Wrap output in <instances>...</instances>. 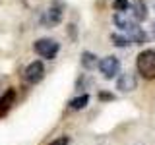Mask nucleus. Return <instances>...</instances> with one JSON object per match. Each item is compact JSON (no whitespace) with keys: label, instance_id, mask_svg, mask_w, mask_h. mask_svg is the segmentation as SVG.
I'll list each match as a JSON object with an SVG mask.
<instances>
[{"label":"nucleus","instance_id":"f257e3e1","mask_svg":"<svg viewBox=\"0 0 155 145\" xmlns=\"http://www.w3.org/2000/svg\"><path fill=\"white\" fill-rule=\"evenodd\" d=\"M136 68L143 79H155V48L140 52L136 58Z\"/></svg>","mask_w":155,"mask_h":145},{"label":"nucleus","instance_id":"f03ea898","mask_svg":"<svg viewBox=\"0 0 155 145\" xmlns=\"http://www.w3.org/2000/svg\"><path fill=\"white\" fill-rule=\"evenodd\" d=\"M33 50L37 52L41 58H47V60H52L56 54H58V50H60V43L54 41V39H39V41L33 43Z\"/></svg>","mask_w":155,"mask_h":145},{"label":"nucleus","instance_id":"7ed1b4c3","mask_svg":"<svg viewBox=\"0 0 155 145\" xmlns=\"http://www.w3.org/2000/svg\"><path fill=\"white\" fill-rule=\"evenodd\" d=\"M99 72L103 74L105 79H113L120 74V60L116 56H105L99 60Z\"/></svg>","mask_w":155,"mask_h":145},{"label":"nucleus","instance_id":"20e7f679","mask_svg":"<svg viewBox=\"0 0 155 145\" xmlns=\"http://www.w3.org/2000/svg\"><path fill=\"white\" fill-rule=\"evenodd\" d=\"M113 19H114V23H116V27L118 29H122V31H132V29H136L138 27V19H136V16H134V12H132V8H128L126 12H116L114 16H113Z\"/></svg>","mask_w":155,"mask_h":145},{"label":"nucleus","instance_id":"39448f33","mask_svg":"<svg viewBox=\"0 0 155 145\" xmlns=\"http://www.w3.org/2000/svg\"><path fill=\"white\" fill-rule=\"evenodd\" d=\"M23 77H25L27 83H39V81L45 77V66H43L41 60H33L31 64L25 68V72H23Z\"/></svg>","mask_w":155,"mask_h":145},{"label":"nucleus","instance_id":"423d86ee","mask_svg":"<svg viewBox=\"0 0 155 145\" xmlns=\"http://www.w3.org/2000/svg\"><path fill=\"white\" fill-rule=\"evenodd\" d=\"M136 87H138V77L134 72H124L116 79V89L122 93H132V91H136Z\"/></svg>","mask_w":155,"mask_h":145},{"label":"nucleus","instance_id":"0eeeda50","mask_svg":"<svg viewBox=\"0 0 155 145\" xmlns=\"http://www.w3.org/2000/svg\"><path fill=\"white\" fill-rule=\"evenodd\" d=\"M62 21V8L60 6H51L45 12V18H43V23L47 27H54Z\"/></svg>","mask_w":155,"mask_h":145},{"label":"nucleus","instance_id":"6e6552de","mask_svg":"<svg viewBox=\"0 0 155 145\" xmlns=\"http://www.w3.org/2000/svg\"><path fill=\"white\" fill-rule=\"evenodd\" d=\"M14 103H16V89H8L4 95H0V118L10 112Z\"/></svg>","mask_w":155,"mask_h":145},{"label":"nucleus","instance_id":"1a4fd4ad","mask_svg":"<svg viewBox=\"0 0 155 145\" xmlns=\"http://www.w3.org/2000/svg\"><path fill=\"white\" fill-rule=\"evenodd\" d=\"M128 39L134 45H143V43H147V33H145L142 27H136L128 33Z\"/></svg>","mask_w":155,"mask_h":145},{"label":"nucleus","instance_id":"9d476101","mask_svg":"<svg viewBox=\"0 0 155 145\" xmlns=\"http://www.w3.org/2000/svg\"><path fill=\"white\" fill-rule=\"evenodd\" d=\"M81 66H84L85 70H93L95 66H99V60H97V56L93 54V52L84 50L81 52Z\"/></svg>","mask_w":155,"mask_h":145},{"label":"nucleus","instance_id":"9b49d317","mask_svg":"<svg viewBox=\"0 0 155 145\" xmlns=\"http://www.w3.org/2000/svg\"><path fill=\"white\" fill-rule=\"evenodd\" d=\"M87 103H89V95L84 93V95L74 97V99L68 103V106H70L72 110H81V108H85V106H87Z\"/></svg>","mask_w":155,"mask_h":145},{"label":"nucleus","instance_id":"f8f14e48","mask_svg":"<svg viewBox=\"0 0 155 145\" xmlns=\"http://www.w3.org/2000/svg\"><path fill=\"white\" fill-rule=\"evenodd\" d=\"M130 8H132V12H134V16H136L138 21H143V19L147 18V6H145L142 0H136L134 6H130Z\"/></svg>","mask_w":155,"mask_h":145},{"label":"nucleus","instance_id":"ddd939ff","mask_svg":"<svg viewBox=\"0 0 155 145\" xmlns=\"http://www.w3.org/2000/svg\"><path fill=\"white\" fill-rule=\"evenodd\" d=\"M110 41H113V45H114V47H118V48H126V47L132 45V41H130L128 37L118 35V33H113V35H110Z\"/></svg>","mask_w":155,"mask_h":145},{"label":"nucleus","instance_id":"4468645a","mask_svg":"<svg viewBox=\"0 0 155 145\" xmlns=\"http://www.w3.org/2000/svg\"><path fill=\"white\" fill-rule=\"evenodd\" d=\"M113 6H114L116 12H126L130 8V0H114Z\"/></svg>","mask_w":155,"mask_h":145},{"label":"nucleus","instance_id":"2eb2a0df","mask_svg":"<svg viewBox=\"0 0 155 145\" xmlns=\"http://www.w3.org/2000/svg\"><path fill=\"white\" fill-rule=\"evenodd\" d=\"M70 143V137L68 135H62V137H58V139H52L48 145H68Z\"/></svg>","mask_w":155,"mask_h":145},{"label":"nucleus","instance_id":"dca6fc26","mask_svg":"<svg viewBox=\"0 0 155 145\" xmlns=\"http://www.w3.org/2000/svg\"><path fill=\"white\" fill-rule=\"evenodd\" d=\"M99 99H101V101H114V95L105 93V91H103V93H99Z\"/></svg>","mask_w":155,"mask_h":145},{"label":"nucleus","instance_id":"f3484780","mask_svg":"<svg viewBox=\"0 0 155 145\" xmlns=\"http://www.w3.org/2000/svg\"><path fill=\"white\" fill-rule=\"evenodd\" d=\"M153 35H155V23H153Z\"/></svg>","mask_w":155,"mask_h":145}]
</instances>
